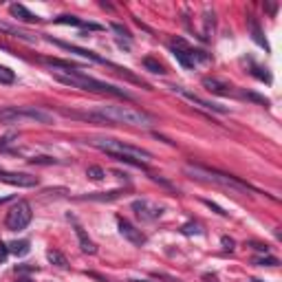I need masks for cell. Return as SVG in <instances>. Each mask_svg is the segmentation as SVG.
<instances>
[{
    "instance_id": "6da1fadb",
    "label": "cell",
    "mask_w": 282,
    "mask_h": 282,
    "mask_svg": "<svg viewBox=\"0 0 282 282\" xmlns=\"http://www.w3.org/2000/svg\"><path fill=\"white\" fill-rule=\"evenodd\" d=\"M84 117L86 119H97L101 124H124V126H135V128H150L155 124V117L148 115L146 110L124 106V104L97 106L95 110L86 112Z\"/></svg>"
},
{
    "instance_id": "7a4b0ae2",
    "label": "cell",
    "mask_w": 282,
    "mask_h": 282,
    "mask_svg": "<svg viewBox=\"0 0 282 282\" xmlns=\"http://www.w3.org/2000/svg\"><path fill=\"white\" fill-rule=\"evenodd\" d=\"M91 146L99 148L101 152L119 159V161L132 163V166H137V168H143L152 159V155L148 150L132 146V143L119 141V139H115V137H95V139H91Z\"/></svg>"
},
{
    "instance_id": "3957f363",
    "label": "cell",
    "mask_w": 282,
    "mask_h": 282,
    "mask_svg": "<svg viewBox=\"0 0 282 282\" xmlns=\"http://www.w3.org/2000/svg\"><path fill=\"white\" fill-rule=\"evenodd\" d=\"M55 82L64 86H71V89H80V91H89V93H101V95H115V97H126V99H132V95L124 89H117L112 84H106L101 80L89 78L82 71H75V73H64V71H53Z\"/></svg>"
},
{
    "instance_id": "277c9868",
    "label": "cell",
    "mask_w": 282,
    "mask_h": 282,
    "mask_svg": "<svg viewBox=\"0 0 282 282\" xmlns=\"http://www.w3.org/2000/svg\"><path fill=\"white\" fill-rule=\"evenodd\" d=\"M0 124L16 126V124H55L53 112L38 108V106H4L0 108Z\"/></svg>"
},
{
    "instance_id": "5b68a950",
    "label": "cell",
    "mask_w": 282,
    "mask_h": 282,
    "mask_svg": "<svg viewBox=\"0 0 282 282\" xmlns=\"http://www.w3.org/2000/svg\"><path fill=\"white\" fill-rule=\"evenodd\" d=\"M186 172L192 179H196V181L225 188V189H229V192H238V194L251 192V188L247 186V183L238 181V179L232 177V174H225V172H218V170H209V168H203V166H192V163H188V166H186Z\"/></svg>"
},
{
    "instance_id": "8992f818",
    "label": "cell",
    "mask_w": 282,
    "mask_h": 282,
    "mask_svg": "<svg viewBox=\"0 0 282 282\" xmlns=\"http://www.w3.org/2000/svg\"><path fill=\"white\" fill-rule=\"evenodd\" d=\"M31 218H33L31 203L18 201L9 207L7 216H4V227H7L9 232H22V229H27V225L31 223Z\"/></svg>"
},
{
    "instance_id": "52a82bcc",
    "label": "cell",
    "mask_w": 282,
    "mask_h": 282,
    "mask_svg": "<svg viewBox=\"0 0 282 282\" xmlns=\"http://www.w3.org/2000/svg\"><path fill=\"white\" fill-rule=\"evenodd\" d=\"M132 212L139 216L143 223H148V220H157L159 216L163 214V207L152 201H148V198H137V201H132Z\"/></svg>"
},
{
    "instance_id": "ba28073f",
    "label": "cell",
    "mask_w": 282,
    "mask_h": 282,
    "mask_svg": "<svg viewBox=\"0 0 282 282\" xmlns=\"http://www.w3.org/2000/svg\"><path fill=\"white\" fill-rule=\"evenodd\" d=\"M170 89L174 91V93H179L181 97H186L188 101H192V104H196L198 108H203V110H212V112H229V108H227V106H220V104H214V101H207V99H203V97L194 95L192 91L183 89V86H170Z\"/></svg>"
},
{
    "instance_id": "9c48e42d",
    "label": "cell",
    "mask_w": 282,
    "mask_h": 282,
    "mask_svg": "<svg viewBox=\"0 0 282 282\" xmlns=\"http://www.w3.org/2000/svg\"><path fill=\"white\" fill-rule=\"evenodd\" d=\"M0 183H7V186H16V188H35L38 186V177L27 172H9V170H0Z\"/></svg>"
},
{
    "instance_id": "30bf717a",
    "label": "cell",
    "mask_w": 282,
    "mask_h": 282,
    "mask_svg": "<svg viewBox=\"0 0 282 282\" xmlns=\"http://www.w3.org/2000/svg\"><path fill=\"white\" fill-rule=\"evenodd\" d=\"M117 227H119V234L124 236L130 245H135V247H143V245L148 243V236L141 232V229H137L135 225L130 223V220L126 218H119L117 220Z\"/></svg>"
},
{
    "instance_id": "8fae6325",
    "label": "cell",
    "mask_w": 282,
    "mask_h": 282,
    "mask_svg": "<svg viewBox=\"0 0 282 282\" xmlns=\"http://www.w3.org/2000/svg\"><path fill=\"white\" fill-rule=\"evenodd\" d=\"M170 49H172L174 58H177V62L181 64L183 69H194V66H196V62H194V58H192V49H189V44L186 40H181V38L172 40Z\"/></svg>"
},
{
    "instance_id": "7c38bea8",
    "label": "cell",
    "mask_w": 282,
    "mask_h": 282,
    "mask_svg": "<svg viewBox=\"0 0 282 282\" xmlns=\"http://www.w3.org/2000/svg\"><path fill=\"white\" fill-rule=\"evenodd\" d=\"M69 220L73 223V229H75V236H78V240H80L82 251H84V254H97V245L89 238V234H86V232H84V227H82V225L78 223V218L71 216V214H69Z\"/></svg>"
},
{
    "instance_id": "4fadbf2b",
    "label": "cell",
    "mask_w": 282,
    "mask_h": 282,
    "mask_svg": "<svg viewBox=\"0 0 282 282\" xmlns=\"http://www.w3.org/2000/svg\"><path fill=\"white\" fill-rule=\"evenodd\" d=\"M53 44H58V47H62L66 51H71V53H78L80 58H86V60H91V62H97V64H108L112 66L110 62H106L104 58H99V55H95L93 51H89V49H80V47H75V44H69V42H60V40H51Z\"/></svg>"
},
{
    "instance_id": "5bb4252c",
    "label": "cell",
    "mask_w": 282,
    "mask_h": 282,
    "mask_svg": "<svg viewBox=\"0 0 282 282\" xmlns=\"http://www.w3.org/2000/svg\"><path fill=\"white\" fill-rule=\"evenodd\" d=\"M0 33H7V35H13V38H18V40H22V42H29V44H33V42H38V38L31 33H27V31H22V29H18V27H13V24H9V22H2L0 20Z\"/></svg>"
},
{
    "instance_id": "9a60e30c",
    "label": "cell",
    "mask_w": 282,
    "mask_h": 282,
    "mask_svg": "<svg viewBox=\"0 0 282 282\" xmlns=\"http://www.w3.org/2000/svg\"><path fill=\"white\" fill-rule=\"evenodd\" d=\"M201 84L209 91V93L220 95V97H227L229 93H232V89H229V86L225 84V82H220V80H216V78H203Z\"/></svg>"
},
{
    "instance_id": "2e32d148",
    "label": "cell",
    "mask_w": 282,
    "mask_h": 282,
    "mask_svg": "<svg viewBox=\"0 0 282 282\" xmlns=\"http://www.w3.org/2000/svg\"><path fill=\"white\" fill-rule=\"evenodd\" d=\"M9 11H11V16L13 18H18L20 22H29V24H33V22H40V16H35V13H31L29 11L27 7H24V4H11V7H9Z\"/></svg>"
},
{
    "instance_id": "e0dca14e",
    "label": "cell",
    "mask_w": 282,
    "mask_h": 282,
    "mask_svg": "<svg viewBox=\"0 0 282 282\" xmlns=\"http://www.w3.org/2000/svg\"><path fill=\"white\" fill-rule=\"evenodd\" d=\"M55 24H73V27H89V29H101L99 24H93V22H84V20L75 18V16H60L55 18Z\"/></svg>"
},
{
    "instance_id": "ac0fdd59",
    "label": "cell",
    "mask_w": 282,
    "mask_h": 282,
    "mask_svg": "<svg viewBox=\"0 0 282 282\" xmlns=\"http://www.w3.org/2000/svg\"><path fill=\"white\" fill-rule=\"evenodd\" d=\"M249 29H251V38H254V42L269 51V44H267V40L263 38V31H260V24H258V20L256 18H249Z\"/></svg>"
},
{
    "instance_id": "d6986e66",
    "label": "cell",
    "mask_w": 282,
    "mask_h": 282,
    "mask_svg": "<svg viewBox=\"0 0 282 282\" xmlns=\"http://www.w3.org/2000/svg\"><path fill=\"white\" fill-rule=\"evenodd\" d=\"M47 258H49V263H51V265L60 267V269H64V267L69 265L66 256L62 254V251H58V249H49V251H47Z\"/></svg>"
},
{
    "instance_id": "ffe728a7",
    "label": "cell",
    "mask_w": 282,
    "mask_h": 282,
    "mask_svg": "<svg viewBox=\"0 0 282 282\" xmlns=\"http://www.w3.org/2000/svg\"><path fill=\"white\" fill-rule=\"evenodd\" d=\"M9 251H11V254H16V256H27L29 251H31V243H29V240H16V243H11L9 245Z\"/></svg>"
},
{
    "instance_id": "44dd1931",
    "label": "cell",
    "mask_w": 282,
    "mask_h": 282,
    "mask_svg": "<svg viewBox=\"0 0 282 282\" xmlns=\"http://www.w3.org/2000/svg\"><path fill=\"white\" fill-rule=\"evenodd\" d=\"M13 82H16V73L0 64V84H13Z\"/></svg>"
},
{
    "instance_id": "7402d4cb",
    "label": "cell",
    "mask_w": 282,
    "mask_h": 282,
    "mask_svg": "<svg viewBox=\"0 0 282 282\" xmlns=\"http://www.w3.org/2000/svg\"><path fill=\"white\" fill-rule=\"evenodd\" d=\"M119 196H121L119 189H112L108 194H89L86 198H91V201H112V198H119Z\"/></svg>"
},
{
    "instance_id": "603a6c76",
    "label": "cell",
    "mask_w": 282,
    "mask_h": 282,
    "mask_svg": "<svg viewBox=\"0 0 282 282\" xmlns=\"http://www.w3.org/2000/svg\"><path fill=\"white\" fill-rule=\"evenodd\" d=\"M254 265H258V267H278L280 260L274 258V256H260V258H254Z\"/></svg>"
},
{
    "instance_id": "cb8c5ba5",
    "label": "cell",
    "mask_w": 282,
    "mask_h": 282,
    "mask_svg": "<svg viewBox=\"0 0 282 282\" xmlns=\"http://www.w3.org/2000/svg\"><path fill=\"white\" fill-rule=\"evenodd\" d=\"M181 232L186 234V236H201L203 229H201V225H198V223H186L181 227Z\"/></svg>"
},
{
    "instance_id": "d4e9b609",
    "label": "cell",
    "mask_w": 282,
    "mask_h": 282,
    "mask_svg": "<svg viewBox=\"0 0 282 282\" xmlns=\"http://www.w3.org/2000/svg\"><path fill=\"white\" fill-rule=\"evenodd\" d=\"M86 177H89V179H91V181H101V179H104V177H106V172H104V170H101V168H99V166H91V168H89V170H86Z\"/></svg>"
},
{
    "instance_id": "484cf974",
    "label": "cell",
    "mask_w": 282,
    "mask_h": 282,
    "mask_svg": "<svg viewBox=\"0 0 282 282\" xmlns=\"http://www.w3.org/2000/svg\"><path fill=\"white\" fill-rule=\"evenodd\" d=\"M143 66H146L150 73H163V66L159 64L155 58H146V60H143Z\"/></svg>"
},
{
    "instance_id": "4316f807",
    "label": "cell",
    "mask_w": 282,
    "mask_h": 282,
    "mask_svg": "<svg viewBox=\"0 0 282 282\" xmlns=\"http://www.w3.org/2000/svg\"><path fill=\"white\" fill-rule=\"evenodd\" d=\"M110 29L115 31L117 35H121V38H126V40H130V31H128L126 27H121V24H117V22H112L110 24Z\"/></svg>"
},
{
    "instance_id": "83f0119b",
    "label": "cell",
    "mask_w": 282,
    "mask_h": 282,
    "mask_svg": "<svg viewBox=\"0 0 282 282\" xmlns=\"http://www.w3.org/2000/svg\"><path fill=\"white\" fill-rule=\"evenodd\" d=\"M220 245H223L225 251H234V247H236L234 238H227V236H223V238H220Z\"/></svg>"
},
{
    "instance_id": "f1b7e54d",
    "label": "cell",
    "mask_w": 282,
    "mask_h": 282,
    "mask_svg": "<svg viewBox=\"0 0 282 282\" xmlns=\"http://www.w3.org/2000/svg\"><path fill=\"white\" fill-rule=\"evenodd\" d=\"M7 256H9V247L2 243V240H0V263H4V260H7Z\"/></svg>"
},
{
    "instance_id": "f546056e",
    "label": "cell",
    "mask_w": 282,
    "mask_h": 282,
    "mask_svg": "<svg viewBox=\"0 0 282 282\" xmlns=\"http://www.w3.org/2000/svg\"><path fill=\"white\" fill-rule=\"evenodd\" d=\"M33 163H47V166H51V163H58L55 159H51V157H35V159H31Z\"/></svg>"
},
{
    "instance_id": "4dcf8cb0",
    "label": "cell",
    "mask_w": 282,
    "mask_h": 282,
    "mask_svg": "<svg viewBox=\"0 0 282 282\" xmlns=\"http://www.w3.org/2000/svg\"><path fill=\"white\" fill-rule=\"evenodd\" d=\"M203 203L207 205V207H212V209H214V212H216V214H220V216H227V212H223V209H220L218 205H214V203H209V201H203Z\"/></svg>"
},
{
    "instance_id": "1f68e13d",
    "label": "cell",
    "mask_w": 282,
    "mask_h": 282,
    "mask_svg": "<svg viewBox=\"0 0 282 282\" xmlns=\"http://www.w3.org/2000/svg\"><path fill=\"white\" fill-rule=\"evenodd\" d=\"M18 282H33L31 278H18Z\"/></svg>"
}]
</instances>
